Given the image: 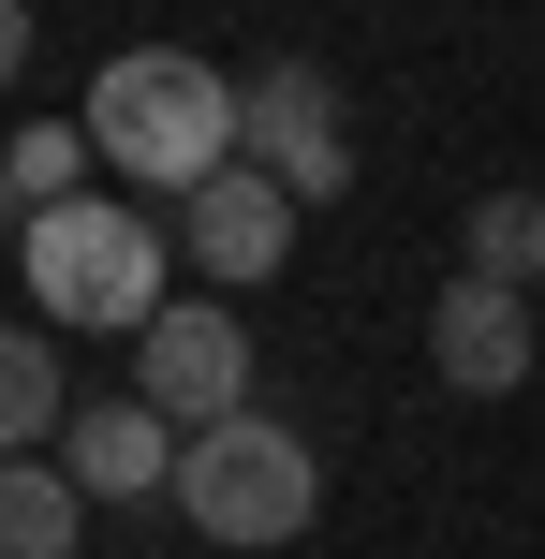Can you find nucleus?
<instances>
[{"instance_id": "f257e3e1", "label": "nucleus", "mask_w": 545, "mask_h": 559, "mask_svg": "<svg viewBox=\"0 0 545 559\" xmlns=\"http://www.w3.org/2000/svg\"><path fill=\"white\" fill-rule=\"evenodd\" d=\"M163 265H177V222H147V206H118V192H74V206H29V222H15L29 309L74 324V338H147L177 309Z\"/></svg>"}, {"instance_id": "f03ea898", "label": "nucleus", "mask_w": 545, "mask_h": 559, "mask_svg": "<svg viewBox=\"0 0 545 559\" xmlns=\"http://www.w3.org/2000/svg\"><path fill=\"white\" fill-rule=\"evenodd\" d=\"M88 147H104L133 192H192L236 163V74L192 45H118L88 74Z\"/></svg>"}, {"instance_id": "7ed1b4c3", "label": "nucleus", "mask_w": 545, "mask_h": 559, "mask_svg": "<svg viewBox=\"0 0 545 559\" xmlns=\"http://www.w3.org/2000/svg\"><path fill=\"white\" fill-rule=\"evenodd\" d=\"M163 501L192 515L206 545H295L324 515V456L295 442L281 413H222V427L177 442V486H163Z\"/></svg>"}, {"instance_id": "20e7f679", "label": "nucleus", "mask_w": 545, "mask_h": 559, "mask_svg": "<svg viewBox=\"0 0 545 559\" xmlns=\"http://www.w3.org/2000/svg\"><path fill=\"white\" fill-rule=\"evenodd\" d=\"M236 163H265L295 206H324L354 177V133H340V88H324V59H265L251 88H236Z\"/></svg>"}, {"instance_id": "39448f33", "label": "nucleus", "mask_w": 545, "mask_h": 559, "mask_svg": "<svg viewBox=\"0 0 545 559\" xmlns=\"http://www.w3.org/2000/svg\"><path fill=\"white\" fill-rule=\"evenodd\" d=\"M133 397L177 413V427L251 413V324H236V309H163V324L133 338Z\"/></svg>"}, {"instance_id": "423d86ee", "label": "nucleus", "mask_w": 545, "mask_h": 559, "mask_svg": "<svg viewBox=\"0 0 545 559\" xmlns=\"http://www.w3.org/2000/svg\"><path fill=\"white\" fill-rule=\"evenodd\" d=\"M177 251L222 280V295H251V280H281V251H295V192H281L265 163L192 177V192H177Z\"/></svg>"}, {"instance_id": "0eeeda50", "label": "nucleus", "mask_w": 545, "mask_h": 559, "mask_svg": "<svg viewBox=\"0 0 545 559\" xmlns=\"http://www.w3.org/2000/svg\"><path fill=\"white\" fill-rule=\"evenodd\" d=\"M531 354H545V324H531L517 280H472V265L442 280V309H428V368H442L458 397H517Z\"/></svg>"}, {"instance_id": "6e6552de", "label": "nucleus", "mask_w": 545, "mask_h": 559, "mask_svg": "<svg viewBox=\"0 0 545 559\" xmlns=\"http://www.w3.org/2000/svg\"><path fill=\"white\" fill-rule=\"evenodd\" d=\"M177 442H192V427L147 413V397H88V413L59 427V472H74L88 501H147V486H177Z\"/></svg>"}, {"instance_id": "1a4fd4ad", "label": "nucleus", "mask_w": 545, "mask_h": 559, "mask_svg": "<svg viewBox=\"0 0 545 559\" xmlns=\"http://www.w3.org/2000/svg\"><path fill=\"white\" fill-rule=\"evenodd\" d=\"M74 515H88V486L59 456H0V559H74Z\"/></svg>"}, {"instance_id": "9d476101", "label": "nucleus", "mask_w": 545, "mask_h": 559, "mask_svg": "<svg viewBox=\"0 0 545 559\" xmlns=\"http://www.w3.org/2000/svg\"><path fill=\"white\" fill-rule=\"evenodd\" d=\"M45 338H59V324H0V456H29V442H59V427H74Z\"/></svg>"}, {"instance_id": "9b49d317", "label": "nucleus", "mask_w": 545, "mask_h": 559, "mask_svg": "<svg viewBox=\"0 0 545 559\" xmlns=\"http://www.w3.org/2000/svg\"><path fill=\"white\" fill-rule=\"evenodd\" d=\"M88 163H104L88 118H15V133H0V192H15V206H74Z\"/></svg>"}, {"instance_id": "f8f14e48", "label": "nucleus", "mask_w": 545, "mask_h": 559, "mask_svg": "<svg viewBox=\"0 0 545 559\" xmlns=\"http://www.w3.org/2000/svg\"><path fill=\"white\" fill-rule=\"evenodd\" d=\"M472 280H517V295L545 280V192H487L472 206Z\"/></svg>"}, {"instance_id": "ddd939ff", "label": "nucleus", "mask_w": 545, "mask_h": 559, "mask_svg": "<svg viewBox=\"0 0 545 559\" xmlns=\"http://www.w3.org/2000/svg\"><path fill=\"white\" fill-rule=\"evenodd\" d=\"M29 74V0H0V88Z\"/></svg>"}]
</instances>
